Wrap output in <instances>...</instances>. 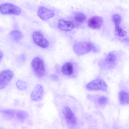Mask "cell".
<instances>
[{"instance_id":"cell-6","label":"cell","mask_w":129,"mask_h":129,"mask_svg":"<svg viewBox=\"0 0 129 129\" xmlns=\"http://www.w3.org/2000/svg\"><path fill=\"white\" fill-rule=\"evenodd\" d=\"M37 15L42 20L46 21L53 17L54 12L43 6L39 7L38 9Z\"/></svg>"},{"instance_id":"cell-9","label":"cell","mask_w":129,"mask_h":129,"mask_svg":"<svg viewBox=\"0 0 129 129\" xmlns=\"http://www.w3.org/2000/svg\"><path fill=\"white\" fill-rule=\"evenodd\" d=\"M103 20L101 17L98 16H92L89 18L87 22V25L90 28L94 29H98L102 25Z\"/></svg>"},{"instance_id":"cell-21","label":"cell","mask_w":129,"mask_h":129,"mask_svg":"<svg viewBox=\"0 0 129 129\" xmlns=\"http://www.w3.org/2000/svg\"><path fill=\"white\" fill-rule=\"evenodd\" d=\"M16 116L19 119L23 120L27 118L28 115L27 113L24 111H19L17 113Z\"/></svg>"},{"instance_id":"cell-18","label":"cell","mask_w":129,"mask_h":129,"mask_svg":"<svg viewBox=\"0 0 129 129\" xmlns=\"http://www.w3.org/2000/svg\"><path fill=\"white\" fill-rule=\"evenodd\" d=\"M115 30L117 34L119 36L123 37L126 35V32L119 25L115 26Z\"/></svg>"},{"instance_id":"cell-12","label":"cell","mask_w":129,"mask_h":129,"mask_svg":"<svg viewBox=\"0 0 129 129\" xmlns=\"http://www.w3.org/2000/svg\"><path fill=\"white\" fill-rule=\"evenodd\" d=\"M61 71L62 73L66 75L69 76L71 75L74 72L73 64L70 62L64 63L62 67Z\"/></svg>"},{"instance_id":"cell-4","label":"cell","mask_w":129,"mask_h":129,"mask_svg":"<svg viewBox=\"0 0 129 129\" xmlns=\"http://www.w3.org/2000/svg\"><path fill=\"white\" fill-rule=\"evenodd\" d=\"M33 40L37 45L43 48H46L49 45L48 41L38 31L33 32L32 35Z\"/></svg>"},{"instance_id":"cell-19","label":"cell","mask_w":129,"mask_h":129,"mask_svg":"<svg viewBox=\"0 0 129 129\" xmlns=\"http://www.w3.org/2000/svg\"><path fill=\"white\" fill-rule=\"evenodd\" d=\"M112 19L115 26L119 25L121 20V17L118 14L114 15Z\"/></svg>"},{"instance_id":"cell-13","label":"cell","mask_w":129,"mask_h":129,"mask_svg":"<svg viewBox=\"0 0 129 129\" xmlns=\"http://www.w3.org/2000/svg\"><path fill=\"white\" fill-rule=\"evenodd\" d=\"M129 94L124 90H121L119 94L118 97L119 102L122 105H125L128 104Z\"/></svg>"},{"instance_id":"cell-10","label":"cell","mask_w":129,"mask_h":129,"mask_svg":"<svg viewBox=\"0 0 129 129\" xmlns=\"http://www.w3.org/2000/svg\"><path fill=\"white\" fill-rule=\"evenodd\" d=\"M43 89L41 85L37 84L33 89L30 94L31 99L33 101H37L40 100L43 94Z\"/></svg>"},{"instance_id":"cell-22","label":"cell","mask_w":129,"mask_h":129,"mask_svg":"<svg viewBox=\"0 0 129 129\" xmlns=\"http://www.w3.org/2000/svg\"><path fill=\"white\" fill-rule=\"evenodd\" d=\"M3 52L0 50V60L3 58Z\"/></svg>"},{"instance_id":"cell-11","label":"cell","mask_w":129,"mask_h":129,"mask_svg":"<svg viewBox=\"0 0 129 129\" xmlns=\"http://www.w3.org/2000/svg\"><path fill=\"white\" fill-rule=\"evenodd\" d=\"M58 26L60 29L66 31H70L75 27V24L73 21H66L62 19H60L58 20Z\"/></svg>"},{"instance_id":"cell-16","label":"cell","mask_w":129,"mask_h":129,"mask_svg":"<svg viewBox=\"0 0 129 129\" xmlns=\"http://www.w3.org/2000/svg\"><path fill=\"white\" fill-rule=\"evenodd\" d=\"M10 35L12 39L15 41H18L22 38V34L19 30H15L11 31Z\"/></svg>"},{"instance_id":"cell-8","label":"cell","mask_w":129,"mask_h":129,"mask_svg":"<svg viewBox=\"0 0 129 129\" xmlns=\"http://www.w3.org/2000/svg\"><path fill=\"white\" fill-rule=\"evenodd\" d=\"M64 114L65 118L68 124L71 126L76 125L77 120L74 113L68 107L66 106L64 108Z\"/></svg>"},{"instance_id":"cell-15","label":"cell","mask_w":129,"mask_h":129,"mask_svg":"<svg viewBox=\"0 0 129 129\" xmlns=\"http://www.w3.org/2000/svg\"><path fill=\"white\" fill-rule=\"evenodd\" d=\"M73 19L75 22L80 23L85 21L86 19V16L82 13L77 12L75 13L74 15Z\"/></svg>"},{"instance_id":"cell-7","label":"cell","mask_w":129,"mask_h":129,"mask_svg":"<svg viewBox=\"0 0 129 129\" xmlns=\"http://www.w3.org/2000/svg\"><path fill=\"white\" fill-rule=\"evenodd\" d=\"M93 48L94 47L92 44L85 42L77 44L74 47V50L76 52L80 55L86 53Z\"/></svg>"},{"instance_id":"cell-2","label":"cell","mask_w":129,"mask_h":129,"mask_svg":"<svg viewBox=\"0 0 129 129\" xmlns=\"http://www.w3.org/2000/svg\"><path fill=\"white\" fill-rule=\"evenodd\" d=\"M86 89L89 90L105 91L108 86L106 82L100 79L94 80L87 84L85 86Z\"/></svg>"},{"instance_id":"cell-20","label":"cell","mask_w":129,"mask_h":129,"mask_svg":"<svg viewBox=\"0 0 129 129\" xmlns=\"http://www.w3.org/2000/svg\"><path fill=\"white\" fill-rule=\"evenodd\" d=\"M16 84L18 88L21 90L25 89L27 87L26 82L22 80H18L16 83Z\"/></svg>"},{"instance_id":"cell-1","label":"cell","mask_w":129,"mask_h":129,"mask_svg":"<svg viewBox=\"0 0 129 129\" xmlns=\"http://www.w3.org/2000/svg\"><path fill=\"white\" fill-rule=\"evenodd\" d=\"M21 11L19 7L11 3H5L0 5V12L3 14L18 15Z\"/></svg>"},{"instance_id":"cell-17","label":"cell","mask_w":129,"mask_h":129,"mask_svg":"<svg viewBox=\"0 0 129 129\" xmlns=\"http://www.w3.org/2000/svg\"><path fill=\"white\" fill-rule=\"evenodd\" d=\"M116 57L114 54L110 53L107 55L105 59V61L108 64H112L116 61Z\"/></svg>"},{"instance_id":"cell-3","label":"cell","mask_w":129,"mask_h":129,"mask_svg":"<svg viewBox=\"0 0 129 129\" xmlns=\"http://www.w3.org/2000/svg\"><path fill=\"white\" fill-rule=\"evenodd\" d=\"M31 65L33 71L39 78L42 77L45 72V68L43 61L40 58L37 57L32 60Z\"/></svg>"},{"instance_id":"cell-14","label":"cell","mask_w":129,"mask_h":129,"mask_svg":"<svg viewBox=\"0 0 129 129\" xmlns=\"http://www.w3.org/2000/svg\"><path fill=\"white\" fill-rule=\"evenodd\" d=\"M96 97L93 99L94 101L99 106L102 107H104L108 103V99L107 97L103 95Z\"/></svg>"},{"instance_id":"cell-5","label":"cell","mask_w":129,"mask_h":129,"mask_svg":"<svg viewBox=\"0 0 129 129\" xmlns=\"http://www.w3.org/2000/svg\"><path fill=\"white\" fill-rule=\"evenodd\" d=\"M13 76V73L10 70H5L0 72V89L3 88L6 86Z\"/></svg>"}]
</instances>
